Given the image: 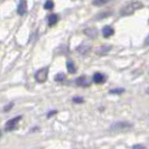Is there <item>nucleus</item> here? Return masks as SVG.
<instances>
[{
    "label": "nucleus",
    "instance_id": "f257e3e1",
    "mask_svg": "<svg viewBox=\"0 0 149 149\" xmlns=\"http://www.w3.org/2000/svg\"><path fill=\"white\" fill-rule=\"evenodd\" d=\"M142 7V3L139 1H134L131 3H128L125 7L120 10V15L121 16H129L131 14H134L136 10L140 9Z\"/></svg>",
    "mask_w": 149,
    "mask_h": 149
},
{
    "label": "nucleus",
    "instance_id": "f03ea898",
    "mask_svg": "<svg viewBox=\"0 0 149 149\" xmlns=\"http://www.w3.org/2000/svg\"><path fill=\"white\" fill-rule=\"evenodd\" d=\"M47 76H48V68L44 67L42 70H39L38 72H36L35 74V79L38 83H44L47 80Z\"/></svg>",
    "mask_w": 149,
    "mask_h": 149
},
{
    "label": "nucleus",
    "instance_id": "7ed1b4c3",
    "mask_svg": "<svg viewBox=\"0 0 149 149\" xmlns=\"http://www.w3.org/2000/svg\"><path fill=\"white\" fill-rule=\"evenodd\" d=\"M22 120V117L20 116H18V117H15V118H13V119H10L9 121H7V123H6V126H5V130L6 131H11V130H14L17 126V123L19 122Z\"/></svg>",
    "mask_w": 149,
    "mask_h": 149
},
{
    "label": "nucleus",
    "instance_id": "20e7f679",
    "mask_svg": "<svg viewBox=\"0 0 149 149\" xmlns=\"http://www.w3.org/2000/svg\"><path fill=\"white\" fill-rule=\"evenodd\" d=\"M132 127L131 123L129 122H117L114 123L113 126H111V130H116V131H121V130H126V129H129V128Z\"/></svg>",
    "mask_w": 149,
    "mask_h": 149
},
{
    "label": "nucleus",
    "instance_id": "39448f33",
    "mask_svg": "<svg viewBox=\"0 0 149 149\" xmlns=\"http://www.w3.org/2000/svg\"><path fill=\"white\" fill-rule=\"evenodd\" d=\"M91 79L88 77V76H80L77 80H76V84L79 86H82V88H86V86H90L91 85Z\"/></svg>",
    "mask_w": 149,
    "mask_h": 149
},
{
    "label": "nucleus",
    "instance_id": "423d86ee",
    "mask_svg": "<svg viewBox=\"0 0 149 149\" xmlns=\"http://www.w3.org/2000/svg\"><path fill=\"white\" fill-rule=\"evenodd\" d=\"M17 13L20 16H24L27 13V1L26 0H20L18 8H17Z\"/></svg>",
    "mask_w": 149,
    "mask_h": 149
},
{
    "label": "nucleus",
    "instance_id": "0eeeda50",
    "mask_svg": "<svg viewBox=\"0 0 149 149\" xmlns=\"http://www.w3.org/2000/svg\"><path fill=\"white\" fill-rule=\"evenodd\" d=\"M90 49H91V45L86 44V43H82V44L76 48V51L80 53V54H86L88 52H90Z\"/></svg>",
    "mask_w": 149,
    "mask_h": 149
},
{
    "label": "nucleus",
    "instance_id": "6e6552de",
    "mask_svg": "<svg viewBox=\"0 0 149 149\" xmlns=\"http://www.w3.org/2000/svg\"><path fill=\"white\" fill-rule=\"evenodd\" d=\"M93 81L97 83V84H101L105 81V76L102 73H95L93 75Z\"/></svg>",
    "mask_w": 149,
    "mask_h": 149
},
{
    "label": "nucleus",
    "instance_id": "1a4fd4ad",
    "mask_svg": "<svg viewBox=\"0 0 149 149\" xmlns=\"http://www.w3.org/2000/svg\"><path fill=\"white\" fill-rule=\"evenodd\" d=\"M102 33H103V36L105 38H108L114 34V30H113V28H112L111 26H105L104 28L102 29Z\"/></svg>",
    "mask_w": 149,
    "mask_h": 149
},
{
    "label": "nucleus",
    "instance_id": "9d476101",
    "mask_svg": "<svg viewBox=\"0 0 149 149\" xmlns=\"http://www.w3.org/2000/svg\"><path fill=\"white\" fill-rule=\"evenodd\" d=\"M66 66H67V70H68V72H70V73L74 74L75 72H76V67H75L74 63H73L72 61H67Z\"/></svg>",
    "mask_w": 149,
    "mask_h": 149
},
{
    "label": "nucleus",
    "instance_id": "9b49d317",
    "mask_svg": "<svg viewBox=\"0 0 149 149\" xmlns=\"http://www.w3.org/2000/svg\"><path fill=\"white\" fill-rule=\"evenodd\" d=\"M84 33H85V35H88L91 38L97 36V29H94V28H88V29L84 30Z\"/></svg>",
    "mask_w": 149,
    "mask_h": 149
},
{
    "label": "nucleus",
    "instance_id": "f8f14e48",
    "mask_svg": "<svg viewBox=\"0 0 149 149\" xmlns=\"http://www.w3.org/2000/svg\"><path fill=\"white\" fill-rule=\"evenodd\" d=\"M57 20H58V17H57V15H55V14H53V15H51L48 17V24H49V26H54L57 22Z\"/></svg>",
    "mask_w": 149,
    "mask_h": 149
},
{
    "label": "nucleus",
    "instance_id": "ddd939ff",
    "mask_svg": "<svg viewBox=\"0 0 149 149\" xmlns=\"http://www.w3.org/2000/svg\"><path fill=\"white\" fill-rule=\"evenodd\" d=\"M110 49H111V46H109V45H107V46H101V47L97 49V54H107Z\"/></svg>",
    "mask_w": 149,
    "mask_h": 149
},
{
    "label": "nucleus",
    "instance_id": "4468645a",
    "mask_svg": "<svg viewBox=\"0 0 149 149\" xmlns=\"http://www.w3.org/2000/svg\"><path fill=\"white\" fill-rule=\"evenodd\" d=\"M109 1H111V0H93L92 3H93L94 6H103L105 3H108Z\"/></svg>",
    "mask_w": 149,
    "mask_h": 149
},
{
    "label": "nucleus",
    "instance_id": "2eb2a0df",
    "mask_svg": "<svg viewBox=\"0 0 149 149\" xmlns=\"http://www.w3.org/2000/svg\"><path fill=\"white\" fill-rule=\"evenodd\" d=\"M44 8L46 9V10H49V9H53V8H54V2H53L52 0H47V1L45 2Z\"/></svg>",
    "mask_w": 149,
    "mask_h": 149
},
{
    "label": "nucleus",
    "instance_id": "dca6fc26",
    "mask_svg": "<svg viewBox=\"0 0 149 149\" xmlns=\"http://www.w3.org/2000/svg\"><path fill=\"white\" fill-rule=\"evenodd\" d=\"M65 79V74L64 73H60V74L55 75V81L56 82H62Z\"/></svg>",
    "mask_w": 149,
    "mask_h": 149
},
{
    "label": "nucleus",
    "instance_id": "f3484780",
    "mask_svg": "<svg viewBox=\"0 0 149 149\" xmlns=\"http://www.w3.org/2000/svg\"><path fill=\"white\" fill-rule=\"evenodd\" d=\"M73 102H75V103H82L83 99L82 97H73Z\"/></svg>",
    "mask_w": 149,
    "mask_h": 149
},
{
    "label": "nucleus",
    "instance_id": "a211bd4d",
    "mask_svg": "<svg viewBox=\"0 0 149 149\" xmlns=\"http://www.w3.org/2000/svg\"><path fill=\"white\" fill-rule=\"evenodd\" d=\"M122 92H123V89H116L110 91V93H122Z\"/></svg>",
    "mask_w": 149,
    "mask_h": 149
},
{
    "label": "nucleus",
    "instance_id": "6ab92c4d",
    "mask_svg": "<svg viewBox=\"0 0 149 149\" xmlns=\"http://www.w3.org/2000/svg\"><path fill=\"white\" fill-rule=\"evenodd\" d=\"M13 103H10V104H8V107L7 108H5V111H8V110H10V109H11V108H13Z\"/></svg>",
    "mask_w": 149,
    "mask_h": 149
},
{
    "label": "nucleus",
    "instance_id": "aec40b11",
    "mask_svg": "<svg viewBox=\"0 0 149 149\" xmlns=\"http://www.w3.org/2000/svg\"><path fill=\"white\" fill-rule=\"evenodd\" d=\"M134 148H145V146H142V145H134Z\"/></svg>",
    "mask_w": 149,
    "mask_h": 149
},
{
    "label": "nucleus",
    "instance_id": "412c9836",
    "mask_svg": "<svg viewBox=\"0 0 149 149\" xmlns=\"http://www.w3.org/2000/svg\"><path fill=\"white\" fill-rule=\"evenodd\" d=\"M55 113H56V111H52V112H49V113H48V118H49V117H52V116H54Z\"/></svg>",
    "mask_w": 149,
    "mask_h": 149
},
{
    "label": "nucleus",
    "instance_id": "4be33fe9",
    "mask_svg": "<svg viewBox=\"0 0 149 149\" xmlns=\"http://www.w3.org/2000/svg\"><path fill=\"white\" fill-rule=\"evenodd\" d=\"M145 45H149V36L146 38V40H145Z\"/></svg>",
    "mask_w": 149,
    "mask_h": 149
},
{
    "label": "nucleus",
    "instance_id": "5701e85b",
    "mask_svg": "<svg viewBox=\"0 0 149 149\" xmlns=\"http://www.w3.org/2000/svg\"><path fill=\"white\" fill-rule=\"evenodd\" d=\"M147 93H149V89H148V90H147Z\"/></svg>",
    "mask_w": 149,
    "mask_h": 149
},
{
    "label": "nucleus",
    "instance_id": "b1692460",
    "mask_svg": "<svg viewBox=\"0 0 149 149\" xmlns=\"http://www.w3.org/2000/svg\"><path fill=\"white\" fill-rule=\"evenodd\" d=\"M0 136H1V132H0Z\"/></svg>",
    "mask_w": 149,
    "mask_h": 149
}]
</instances>
